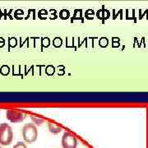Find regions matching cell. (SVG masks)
I'll use <instances>...</instances> for the list:
<instances>
[{
    "instance_id": "cell-1",
    "label": "cell",
    "mask_w": 148,
    "mask_h": 148,
    "mask_svg": "<svg viewBox=\"0 0 148 148\" xmlns=\"http://www.w3.org/2000/svg\"><path fill=\"white\" fill-rule=\"evenodd\" d=\"M22 138L24 142L27 143H32L36 142L38 138V130L33 123L25 124L22 127Z\"/></svg>"
},
{
    "instance_id": "cell-2",
    "label": "cell",
    "mask_w": 148,
    "mask_h": 148,
    "mask_svg": "<svg viewBox=\"0 0 148 148\" xmlns=\"http://www.w3.org/2000/svg\"><path fill=\"white\" fill-rule=\"evenodd\" d=\"M13 131L10 125L7 123H0V145L8 146L12 143Z\"/></svg>"
},
{
    "instance_id": "cell-3",
    "label": "cell",
    "mask_w": 148,
    "mask_h": 148,
    "mask_svg": "<svg viewBox=\"0 0 148 148\" xmlns=\"http://www.w3.org/2000/svg\"><path fill=\"white\" fill-rule=\"evenodd\" d=\"M61 143L63 148H77V139L73 133L66 131L63 134Z\"/></svg>"
},
{
    "instance_id": "cell-4",
    "label": "cell",
    "mask_w": 148,
    "mask_h": 148,
    "mask_svg": "<svg viewBox=\"0 0 148 148\" xmlns=\"http://www.w3.org/2000/svg\"><path fill=\"white\" fill-rule=\"evenodd\" d=\"M27 116V113H24L22 111H17L15 110H8L6 111V118L11 123H21L26 119Z\"/></svg>"
},
{
    "instance_id": "cell-5",
    "label": "cell",
    "mask_w": 148,
    "mask_h": 148,
    "mask_svg": "<svg viewBox=\"0 0 148 148\" xmlns=\"http://www.w3.org/2000/svg\"><path fill=\"white\" fill-rule=\"evenodd\" d=\"M48 127H49V132L53 133V134H58L62 131V127L58 126L54 123H48Z\"/></svg>"
},
{
    "instance_id": "cell-6",
    "label": "cell",
    "mask_w": 148,
    "mask_h": 148,
    "mask_svg": "<svg viewBox=\"0 0 148 148\" xmlns=\"http://www.w3.org/2000/svg\"><path fill=\"white\" fill-rule=\"evenodd\" d=\"M31 118H32V119L33 120V123L35 124H37V125H41L43 123L45 122V119H43L42 118H40V117H36L35 116V115H31Z\"/></svg>"
},
{
    "instance_id": "cell-7",
    "label": "cell",
    "mask_w": 148,
    "mask_h": 148,
    "mask_svg": "<svg viewBox=\"0 0 148 148\" xmlns=\"http://www.w3.org/2000/svg\"><path fill=\"white\" fill-rule=\"evenodd\" d=\"M12 148H27V147L25 143H23V142H18V143H16L13 146Z\"/></svg>"
},
{
    "instance_id": "cell-8",
    "label": "cell",
    "mask_w": 148,
    "mask_h": 148,
    "mask_svg": "<svg viewBox=\"0 0 148 148\" xmlns=\"http://www.w3.org/2000/svg\"><path fill=\"white\" fill-rule=\"evenodd\" d=\"M0 148H3V147H0Z\"/></svg>"
}]
</instances>
